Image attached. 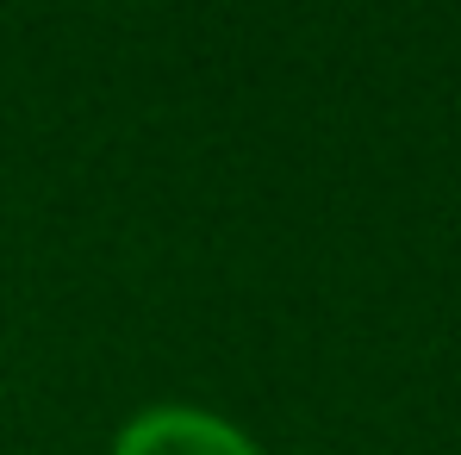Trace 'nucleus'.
Listing matches in <instances>:
<instances>
[{"mask_svg":"<svg viewBox=\"0 0 461 455\" xmlns=\"http://www.w3.org/2000/svg\"><path fill=\"white\" fill-rule=\"evenodd\" d=\"M113 455H262V450L237 424L200 412V405H150L119 431Z\"/></svg>","mask_w":461,"mask_h":455,"instance_id":"nucleus-1","label":"nucleus"}]
</instances>
